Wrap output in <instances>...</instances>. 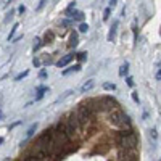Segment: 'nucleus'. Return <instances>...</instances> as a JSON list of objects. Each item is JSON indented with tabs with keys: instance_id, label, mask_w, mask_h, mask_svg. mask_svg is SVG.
I'll return each instance as SVG.
<instances>
[{
	"instance_id": "obj_1",
	"label": "nucleus",
	"mask_w": 161,
	"mask_h": 161,
	"mask_svg": "<svg viewBox=\"0 0 161 161\" xmlns=\"http://www.w3.org/2000/svg\"><path fill=\"white\" fill-rule=\"evenodd\" d=\"M118 144L124 150H135L139 147V139H137L135 132L132 129H123L121 134H119Z\"/></svg>"
},
{
	"instance_id": "obj_2",
	"label": "nucleus",
	"mask_w": 161,
	"mask_h": 161,
	"mask_svg": "<svg viewBox=\"0 0 161 161\" xmlns=\"http://www.w3.org/2000/svg\"><path fill=\"white\" fill-rule=\"evenodd\" d=\"M110 121H111V124L115 127H118V129H130V121H129V116L126 115V113H123L121 110L115 108L110 111Z\"/></svg>"
},
{
	"instance_id": "obj_3",
	"label": "nucleus",
	"mask_w": 161,
	"mask_h": 161,
	"mask_svg": "<svg viewBox=\"0 0 161 161\" xmlns=\"http://www.w3.org/2000/svg\"><path fill=\"white\" fill-rule=\"evenodd\" d=\"M73 58H74V55H73V53H69V55H65L63 58L60 60L58 63H56V66H58V68H65L68 63H71V61H73Z\"/></svg>"
},
{
	"instance_id": "obj_4",
	"label": "nucleus",
	"mask_w": 161,
	"mask_h": 161,
	"mask_svg": "<svg viewBox=\"0 0 161 161\" xmlns=\"http://www.w3.org/2000/svg\"><path fill=\"white\" fill-rule=\"evenodd\" d=\"M118 19H115L113 21V24H111V28H110V34H108V40L110 42H113L115 40V35H116V29H118Z\"/></svg>"
},
{
	"instance_id": "obj_5",
	"label": "nucleus",
	"mask_w": 161,
	"mask_h": 161,
	"mask_svg": "<svg viewBox=\"0 0 161 161\" xmlns=\"http://www.w3.org/2000/svg\"><path fill=\"white\" fill-rule=\"evenodd\" d=\"M53 39H55V32H53V31H47L45 35H44L42 44H44V45H49V44L53 42Z\"/></svg>"
},
{
	"instance_id": "obj_6",
	"label": "nucleus",
	"mask_w": 161,
	"mask_h": 161,
	"mask_svg": "<svg viewBox=\"0 0 161 161\" xmlns=\"http://www.w3.org/2000/svg\"><path fill=\"white\" fill-rule=\"evenodd\" d=\"M94 85H95V80H94V79H89L87 82H84V84H82L80 92H82V94H85V92H89L90 89H94Z\"/></svg>"
},
{
	"instance_id": "obj_7",
	"label": "nucleus",
	"mask_w": 161,
	"mask_h": 161,
	"mask_svg": "<svg viewBox=\"0 0 161 161\" xmlns=\"http://www.w3.org/2000/svg\"><path fill=\"white\" fill-rule=\"evenodd\" d=\"M35 130H37V123L31 124V127H29V129H28V132H26V140H24V142H21V145H23V144H26V142H28V140L31 139L32 135H34V132H35Z\"/></svg>"
},
{
	"instance_id": "obj_8",
	"label": "nucleus",
	"mask_w": 161,
	"mask_h": 161,
	"mask_svg": "<svg viewBox=\"0 0 161 161\" xmlns=\"http://www.w3.org/2000/svg\"><path fill=\"white\" fill-rule=\"evenodd\" d=\"M80 69H82V68H80V63H77V65H74V66L68 68V69H63V71H61V74H63V76H68V74L77 73V71H80Z\"/></svg>"
},
{
	"instance_id": "obj_9",
	"label": "nucleus",
	"mask_w": 161,
	"mask_h": 161,
	"mask_svg": "<svg viewBox=\"0 0 161 161\" xmlns=\"http://www.w3.org/2000/svg\"><path fill=\"white\" fill-rule=\"evenodd\" d=\"M69 16H71L73 21H82V19H84V13H82V11H77V10L71 11Z\"/></svg>"
},
{
	"instance_id": "obj_10",
	"label": "nucleus",
	"mask_w": 161,
	"mask_h": 161,
	"mask_svg": "<svg viewBox=\"0 0 161 161\" xmlns=\"http://www.w3.org/2000/svg\"><path fill=\"white\" fill-rule=\"evenodd\" d=\"M47 90H49V87H45V85H40V87H37V95H35V102H39V100H42Z\"/></svg>"
},
{
	"instance_id": "obj_11",
	"label": "nucleus",
	"mask_w": 161,
	"mask_h": 161,
	"mask_svg": "<svg viewBox=\"0 0 161 161\" xmlns=\"http://www.w3.org/2000/svg\"><path fill=\"white\" fill-rule=\"evenodd\" d=\"M77 44H79V39H77V34L76 32H71V37H69V44L68 45L71 47V49H76Z\"/></svg>"
},
{
	"instance_id": "obj_12",
	"label": "nucleus",
	"mask_w": 161,
	"mask_h": 161,
	"mask_svg": "<svg viewBox=\"0 0 161 161\" xmlns=\"http://www.w3.org/2000/svg\"><path fill=\"white\" fill-rule=\"evenodd\" d=\"M127 73H129V63H127V61H126V63H124L123 66L119 68L118 74H119V76H121V77H126V76H127Z\"/></svg>"
},
{
	"instance_id": "obj_13",
	"label": "nucleus",
	"mask_w": 161,
	"mask_h": 161,
	"mask_svg": "<svg viewBox=\"0 0 161 161\" xmlns=\"http://www.w3.org/2000/svg\"><path fill=\"white\" fill-rule=\"evenodd\" d=\"M18 28H19V24H13V28L10 29V34H8V42H11L13 40V37H15V34H16V31H18Z\"/></svg>"
},
{
	"instance_id": "obj_14",
	"label": "nucleus",
	"mask_w": 161,
	"mask_h": 161,
	"mask_svg": "<svg viewBox=\"0 0 161 161\" xmlns=\"http://www.w3.org/2000/svg\"><path fill=\"white\" fill-rule=\"evenodd\" d=\"M103 90H111V92H115L116 90V84H111V82H103Z\"/></svg>"
},
{
	"instance_id": "obj_15",
	"label": "nucleus",
	"mask_w": 161,
	"mask_h": 161,
	"mask_svg": "<svg viewBox=\"0 0 161 161\" xmlns=\"http://www.w3.org/2000/svg\"><path fill=\"white\" fill-rule=\"evenodd\" d=\"M28 74H29V69L23 71V73H19V74H16V76H15V80H21V79H24V77H28Z\"/></svg>"
},
{
	"instance_id": "obj_16",
	"label": "nucleus",
	"mask_w": 161,
	"mask_h": 161,
	"mask_svg": "<svg viewBox=\"0 0 161 161\" xmlns=\"http://www.w3.org/2000/svg\"><path fill=\"white\" fill-rule=\"evenodd\" d=\"M110 16H111V8L106 7V8H105V11H103V21H108Z\"/></svg>"
},
{
	"instance_id": "obj_17",
	"label": "nucleus",
	"mask_w": 161,
	"mask_h": 161,
	"mask_svg": "<svg viewBox=\"0 0 161 161\" xmlns=\"http://www.w3.org/2000/svg\"><path fill=\"white\" fill-rule=\"evenodd\" d=\"M132 34H134V44L137 42V35H139V29H137V23L134 21V24H132Z\"/></svg>"
},
{
	"instance_id": "obj_18",
	"label": "nucleus",
	"mask_w": 161,
	"mask_h": 161,
	"mask_svg": "<svg viewBox=\"0 0 161 161\" xmlns=\"http://www.w3.org/2000/svg\"><path fill=\"white\" fill-rule=\"evenodd\" d=\"M34 42H35V44H34V52H37V50L44 45V44H42V40H40L39 37H35V40H34Z\"/></svg>"
},
{
	"instance_id": "obj_19",
	"label": "nucleus",
	"mask_w": 161,
	"mask_h": 161,
	"mask_svg": "<svg viewBox=\"0 0 161 161\" xmlns=\"http://www.w3.org/2000/svg\"><path fill=\"white\" fill-rule=\"evenodd\" d=\"M74 56H76V58L79 60V61H84V60L87 58V53H85V52H79V53H76Z\"/></svg>"
},
{
	"instance_id": "obj_20",
	"label": "nucleus",
	"mask_w": 161,
	"mask_h": 161,
	"mask_svg": "<svg viewBox=\"0 0 161 161\" xmlns=\"http://www.w3.org/2000/svg\"><path fill=\"white\" fill-rule=\"evenodd\" d=\"M74 8H76V2H71V3L68 5V8H66V11H65V13H66V15H69L71 11L74 10Z\"/></svg>"
},
{
	"instance_id": "obj_21",
	"label": "nucleus",
	"mask_w": 161,
	"mask_h": 161,
	"mask_svg": "<svg viewBox=\"0 0 161 161\" xmlns=\"http://www.w3.org/2000/svg\"><path fill=\"white\" fill-rule=\"evenodd\" d=\"M79 31H80V32H87V31H89V24H85V23H80Z\"/></svg>"
},
{
	"instance_id": "obj_22",
	"label": "nucleus",
	"mask_w": 161,
	"mask_h": 161,
	"mask_svg": "<svg viewBox=\"0 0 161 161\" xmlns=\"http://www.w3.org/2000/svg\"><path fill=\"white\" fill-rule=\"evenodd\" d=\"M45 3H47V0H40V2H39V5L35 7V10H37V11H40L44 7H45Z\"/></svg>"
},
{
	"instance_id": "obj_23",
	"label": "nucleus",
	"mask_w": 161,
	"mask_h": 161,
	"mask_svg": "<svg viewBox=\"0 0 161 161\" xmlns=\"http://www.w3.org/2000/svg\"><path fill=\"white\" fill-rule=\"evenodd\" d=\"M130 97H132V100H134L135 103H139V102H140V100H139V92H135V90H134L132 94H130Z\"/></svg>"
},
{
	"instance_id": "obj_24",
	"label": "nucleus",
	"mask_w": 161,
	"mask_h": 161,
	"mask_svg": "<svg viewBox=\"0 0 161 161\" xmlns=\"http://www.w3.org/2000/svg\"><path fill=\"white\" fill-rule=\"evenodd\" d=\"M126 84L129 85V87H134V79L130 76H126Z\"/></svg>"
},
{
	"instance_id": "obj_25",
	"label": "nucleus",
	"mask_w": 161,
	"mask_h": 161,
	"mask_svg": "<svg viewBox=\"0 0 161 161\" xmlns=\"http://www.w3.org/2000/svg\"><path fill=\"white\" fill-rule=\"evenodd\" d=\"M150 137H151V139H153V140H156V137H158V132H156V129H155V127H153V129H150Z\"/></svg>"
},
{
	"instance_id": "obj_26",
	"label": "nucleus",
	"mask_w": 161,
	"mask_h": 161,
	"mask_svg": "<svg viewBox=\"0 0 161 161\" xmlns=\"http://www.w3.org/2000/svg\"><path fill=\"white\" fill-rule=\"evenodd\" d=\"M61 26H65V28L71 26V19H63V21H61Z\"/></svg>"
},
{
	"instance_id": "obj_27",
	"label": "nucleus",
	"mask_w": 161,
	"mask_h": 161,
	"mask_svg": "<svg viewBox=\"0 0 161 161\" xmlns=\"http://www.w3.org/2000/svg\"><path fill=\"white\" fill-rule=\"evenodd\" d=\"M116 3H118V0H110V2H108V7H110V8H115Z\"/></svg>"
},
{
	"instance_id": "obj_28",
	"label": "nucleus",
	"mask_w": 161,
	"mask_h": 161,
	"mask_svg": "<svg viewBox=\"0 0 161 161\" xmlns=\"http://www.w3.org/2000/svg\"><path fill=\"white\" fill-rule=\"evenodd\" d=\"M32 65H34L35 68H39V66H40V60H39V58H34V60H32Z\"/></svg>"
},
{
	"instance_id": "obj_29",
	"label": "nucleus",
	"mask_w": 161,
	"mask_h": 161,
	"mask_svg": "<svg viewBox=\"0 0 161 161\" xmlns=\"http://www.w3.org/2000/svg\"><path fill=\"white\" fill-rule=\"evenodd\" d=\"M39 77H40V79H45V77H47V71L42 69L40 73H39Z\"/></svg>"
},
{
	"instance_id": "obj_30",
	"label": "nucleus",
	"mask_w": 161,
	"mask_h": 161,
	"mask_svg": "<svg viewBox=\"0 0 161 161\" xmlns=\"http://www.w3.org/2000/svg\"><path fill=\"white\" fill-rule=\"evenodd\" d=\"M18 11H19V13H24V11H26V7H24V5H19V8H18Z\"/></svg>"
},
{
	"instance_id": "obj_31",
	"label": "nucleus",
	"mask_w": 161,
	"mask_h": 161,
	"mask_svg": "<svg viewBox=\"0 0 161 161\" xmlns=\"http://www.w3.org/2000/svg\"><path fill=\"white\" fill-rule=\"evenodd\" d=\"M21 39H23V34L18 35V37H13V40H11V42H18V40H21Z\"/></svg>"
},
{
	"instance_id": "obj_32",
	"label": "nucleus",
	"mask_w": 161,
	"mask_h": 161,
	"mask_svg": "<svg viewBox=\"0 0 161 161\" xmlns=\"http://www.w3.org/2000/svg\"><path fill=\"white\" fill-rule=\"evenodd\" d=\"M155 77H156V80H161V69H158V73H156Z\"/></svg>"
},
{
	"instance_id": "obj_33",
	"label": "nucleus",
	"mask_w": 161,
	"mask_h": 161,
	"mask_svg": "<svg viewBox=\"0 0 161 161\" xmlns=\"http://www.w3.org/2000/svg\"><path fill=\"white\" fill-rule=\"evenodd\" d=\"M3 140H5V139H3V137H0V145L3 144Z\"/></svg>"
},
{
	"instance_id": "obj_34",
	"label": "nucleus",
	"mask_w": 161,
	"mask_h": 161,
	"mask_svg": "<svg viewBox=\"0 0 161 161\" xmlns=\"http://www.w3.org/2000/svg\"><path fill=\"white\" fill-rule=\"evenodd\" d=\"M0 119H2V110H0Z\"/></svg>"
},
{
	"instance_id": "obj_35",
	"label": "nucleus",
	"mask_w": 161,
	"mask_h": 161,
	"mask_svg": "<svg viewBox=\"0 0 161 161\" xmlns=\"http://www.w3.org/2000/svg\"><path fill=\"white\" fill-rule=\"evenodd\" d=\"M160 34H161V31H160Z\"/></svg>"
},
{
	"instance_id": "obj_36",
	"label": "nucleus",
	"mask_w": 161,
	"mask_h": 161,
	"mask_svg": "<svg viewBox=\"0 0 161 161\" xmlns=\"http://www.w3.org/2000/svg\"><path fill=\"white\" fill-rule=\"evenodd\" d=\"M23 161H26V160H23Z\"/></svg>"
}]
</instances>
